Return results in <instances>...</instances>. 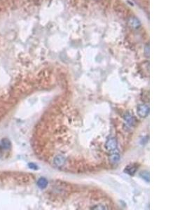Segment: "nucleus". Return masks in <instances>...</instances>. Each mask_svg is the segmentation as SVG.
Listing matches in <instances>:
<instances>
[{
	"instance_id": "f257e3e1",
	"label": "nucleus",
	"mask_w": 187,
	"mask_h": 210,
	"mask_svg": "<svg viewBox=\"0 0 187 210\" xmlns=\"http://www.w3.org/2000/svg\"><path fill=\"white\" fill-rule=\"evenodd\" d=\"M137 115L142 119L147 117L149 113V107L144 104L138 105L137 107Z\"/></svg>"
},
{
	"instance_id": "f03ea898",
	"label": "nucleus",
	"mask_w": 187,
	"mask_h": 210,
	"mask_svg": "<svg viewBox=\"0 0 187 210\" xmlns=\"http://www.w3.org/2000/svg\"><path fill=\"white\" fill-rule=\"evenodd\" d=\"M118 146V142L117 140L114 137H111L107 140L106 144H105V148H106L107 151H108L109 152L114 151L116 150Z\"/></svg>"
},
{
	"instance_id": "7ed1b4c3",
	"label": "nucleus",
	"mask_w": 187,
	"mask_h": 210,
	"mask_svg": "<svg viewBox=\"0 0 187 210\" xmlns=\"http://www.w3.org/2000/svg\"><path fill=\"white\" fill-rule=\"evenodd\" d=\"M124 120H125V124H126V126L130 127V128L133 127L136 123L135 118L134 117L133 115L130 114V113H127L126 115H125Z\"/></svg>"
},
{
	"instance_id": "20e7f679",
	"label": "nucleus",
	"mask_w": 187,
	"mask_h": 210,
	"mask_svg": "<svg viewBox=\"0 0 187 210\" xmlns=\"http://www.w3.org/2000/svg\"><path fill=\"white\" fill-rule=\"evenodd\" d=\"M128 24L131 27L134 29H139V27L141 26V23L140 20L135 17L130 18L128 21Z\"/></svg>"
},
{
	"instance_id": "39448f33",
	"label": "nucleus",
	"mask_w": 187,
	"mask_h": 210,
	"mask_svg": "<svg viewBox=\"0 0 187 210\" xmlns=\"http://www.w3.org/2000/svg\"><path fill=\"white\" fill-rule=\"evenodd\" d=\"M137 166L135 165V164H131V165H128L126 167H125L124 169V172L125 174H127L129 175H133L135 174V172H137Z\"/></svg>"
},
{
	"instance_id": "423d86ee",
	"label": "nucleus",
	"mask_w": 187,
	"mask_h": 210,
	"mask_svg": "<svg viewBox=\"0 0 187 210\" xmlns=\"http://www.w3.org/2000/svg\"><path fill=\"white\" fill-rule=\"evenodd\" d=\"M65 158L62 156H58L54 158L53 159V163L56 165V166L58 167H63L64 164L65 163Z\"/></svg>"
},
{
	"instance_id": "0eeeda50",
	"label": "nucleus",
	"mask_w": 187,
	"mask_h": 210,
	"mask_svg": "<svg viewBox=\"0 0 187 210\" xmlns=\"http://www.w3.org/2000/svg\"><path fill=\"white\" fill-rule=\"evenodd\" d=\"M48 184V180L46 178H44V177H41L37 181V186L39 189H44L47 187V186Z\"/></svg>"
},
{
	"instance_id": "6e6552de",
	"label": "nucleus",
	"mask_w": 187,
	"mask_h": 210,
	"mask_svg": "<svg viewBox=\"0 0 187 210\" xmlns=\"http://www.w3.org/2000/svg\"><path fill=\"white\" fill-rule=\"evenodd\" d=\"M11 147V143L8 139H3L1 142V148L4 150L9 149Z\"/></svg>"
},
{
	"instance_id": "1a4fd4ad",
	"label": "nucleus",
	"mask_w": 187,
	"mask_h": 210,
	"mask_svg": "<svg viewBox=\"0 0 187 210\" xmlns=\"http://www.w3.org/2000/svg\"><path fill=\"white\" fill-rule=\"evenodd\" d=\"M120 159L121 158L119 155H118V154H114L110 156L109 161L112 165H116V164H117L118 162H119Z\"/></svg>"
},
{
	"instance_id": "9d476101",
	"label": "nucleus",
	"mask_w": 187,
	"mask_h": 210,
	"mask_svg": "<svg viewBox=\"0 0 187 210\" xmlns=\"http://www.w3.org/2000/svg\"><path fill=\"white\" fill-rule=\"evenodd\" d=\"M140 176L142 179H144V180H146L147 181H149V174L148 172L147 171L142 172L140 173Z\"/></svg>"
},
{
	"instance_id": "9b49d317",
	"label": "nucleus",
	"mask_w": 187,
	"mask_h": 210,
	"mask_svg": "<svg viewBox=\"0 0 187 210\" xmlns=\"http://www.w3.org/2000/svg\"><path fill=\"white\" fill-rule=\"evenodd\" d=\"M28 166H29V167L32 170H38V167H37V165H36V164H34L33 163H30L28 164Z\"/></svg>"
},
{
	"instance_id": "f8f14e48",
	"label": "nucleus",
	"mask_w": 187,
	"mask_h": 210,
	"mask_svg": "<svg viewBox=\"0 0 187 210\" xmlns=\"http://www.w3.org/2000/svg\"><path fill=\"white\" fill-rule=\"evenodd\" d=\"M149 46H147V47H146V49H145V52H147V54H146V56H149Z\"/></svg>"
}]
</instances>
